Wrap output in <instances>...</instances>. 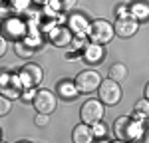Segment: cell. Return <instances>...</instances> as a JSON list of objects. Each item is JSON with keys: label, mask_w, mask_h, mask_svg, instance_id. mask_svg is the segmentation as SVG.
<instances>
[{"label": "cell", "mask_w": 149, "mask_h": 143, "mask_svg": "<svg viewBox=\"0 0 149 143\" xmlns=\"http://www.w3.org/2000/svg\"><path fill=\"white\" fill-rule=\"evenodd\" d=\"M115 36L113 24L103 20V18H95L88 24V30H86V38L90 42H95V44H102V46H107Z\"/></svg>", "instance_id": "1"}, {"label": "cell", "mask_w": 149, "mask_h": 143, "mask_svg": "<svg viewBox=\"0 0 149 143\" xmlns=\"http://www.w3.org/2000/svg\"><path fill=\"white\" fill-rule=\"evenodd\" d=\"M97 97L102 99L103 106H107V107L117 106V103L121 101V97H123V92H121L119 82H115V80H111V78L102 80L100 87H97Z\"/></svg>", "instance_id": "2"}, {"label": "cell", "mask_w": 149, "mask_h": 143, "mask_svg": "<svg viewBox=\"0 0 149 143\" xmlns=\"http://www.w3.org/2000/svg\"><path fill=\"white\" fill-rule=\"evenodd\" d=\"M22 90L24 87L20 83L18 74H12V70H8V68L0 70V94H4L10 99H18Z\"/></svg>", "instance_id": "3"}, {"label": "cell", "mask_w": 149, "mask_h": 143, "mask_svg": "<svg viewBox=\"0 0 149 143\" xmlns=\"http://www.w3.org/2000/svg\"><path fill=\"white\" fill-rule=\"evenodd\" d=\"M18 78H20L22 87H38L44 82V70H42V66H38L34 62H26L18 70Z\"/></svg>", "instance_id": "4"}, {"label": "cell", "mask_w": 149, "mask_h": 143, "mask_svg": "<svg viewBox=\"0 0 149 143\" xmlns=\"http://www.w3.org/2000/svg\"><path fill=\"white\" fill-rule=\"evenodd\" d=\"M103 115H105V106L102 103V99L97 97H92V99H88V101H84V106L80 109V119L84 123H88V125H93V123H97V121H102Z\"/></svg>", "instance_id": "5"}, {"label": "cell", "mask_w": 149, "mask_h": 143, "mask_svg": "<svg viewBox=\"0 0 149 143\" xmlns=\"http://www.w3.org/2000/svg\"><path fill=\"white\" fill-rule=\"evenodd\" d=\"M28 34V22L18 18V16H10L6 20H2V36L6 40H12V42H18L22 40L24 36Z\"/></svg>", "instance_id": "6"}, {"label": "cell", "mask_w": 149, "mask_h": 143, "mask_svg": "<svg viewBox=\"0 0 149 143\" xmlns=\"http://www.w3.org/2000/svg\"><path fill=\"white\" fill-rule=\"evenodd\" d=\"M76 87H78V92L80 94H93V92H97V87H100V83H102V76H100V72L95 70H81L78 76H76Z\"/></svg>", "instance_id": "7"}, {"label": "cell", "mask_w": 149, "mask_h": 143, "mask_svg": "<svg viewBox=\"0 0 149 143\" xmlns=\"http://www.w3.org/2000/svg\"><path fill=\"white\" fill-rule=\"evenodd\" d=\"M32 106L36 107V111L50 115L58 106V94H54L52 90H38L32 99Z\"/></svg>", "instance_id": "8"}, {"label": "cell", "mask_w": 149, "mask_h": 143, "mask_svg": "<svg viewBox=\"0 0 149 143\" xmlns=\"http://www.w3.org/2000/svg\"><path fill=\"white\" fill-rule=\"evenodd\" d=\"M139 26L141 24L127 14V16H121V18L115 20L113 30H115V36H119V38H133L139 32Z\"/></svg>", "instance_id": "9"}, {"label": "cell", "mask_w": 149, "mask_h": 143, "mask_svg": "<svg viewBox=\"0 0 149 143\" xmlns=\"http://www.w3.org/2000/svg\"><path fill=\"white\" fill-rule=\"evenodd\" d=\"M72 30H70L68 26H62V24H56L50 32H48V40L54 44L56 48H66L70 46V42H72Z\"/></svg>", "instance_id": "10"}, {"label": "cell", "mask_w": 149, "mask_h": 143, "mask_svg": "<svg viewBox=\"0 0 149 143\" xmlns=\"http://www.w3.org/2000/svg\"><path fill=\"white\" fill-rule=\"evenodd\" d=\"M103 56H105V50H103L102 44H95V42H86V46L81 50V58L86 64L90 66H95V64H102L103 62Z\"/></svg>", "instance_id": "11"}, {"label": "cell", "mask_w": 149, "mask_h": 143, "mask_svg": "<svg viewBox=\"0 0 149 143\" xmlns=\"http://www.w3.org/2000/svg\"><path fill=\"white\" fill-rule=\"evenodd\" d=\"M88 16L81 14V12H70V16L66 18V26L72 30L74 36H86V30H88Z\"/></svg>", "instance_id": "12"}, {"label": "cell", "mask_w": 149, "mask_h": 143, "mask_svg": "<svg viewBox=\"0 0 149 143\" xmlns=\"http://www.w3.org/2000/svg\"><path fill=\"white\" fill-rule=\"evenodd\" d=\"M56 94L60 95V99L72 101V99H76V97L80 95V92H78L74 80H62V82L56 83Z\"/></svg>", "instance_id": "13"}, {"label": "cell", "mask_w": 149, "mask_h": 143, "mask_svg": "<svg viewBox=\"0 0 149 143\" xmlns=\"http://www.w3.org/2000/svg\"><path fill=\"white\" fill-rule=\"evenodd\" d=\"M129 16L135 18L139 24L149 20V2L147 0H133L129 4Z\"/></svg>", "instance_id": "14"}, {"label": "cell", "mask_w": 149, "mask_h": 143, "mask_svg": "<svg viewBox=\"0 0 149 143\" xmlns=\"http://www.w3.org/2000/svg\"><path fill=\"white\" fill-rule=\"evenodd\" d=\"M129 133H131V117H121L115 119L113 123V135L117 141H129Z\"/></svg>", "instance_id": "15"}, {"label": "cell", "mask_w": 149, "mask_h": 143, "mask_svg": "<svg viewBox=\"0 0 149 143\" xmlns=\"http://www.w3.org/2000/svg\"><path fill=\"white\" fill-rule=\"evenodd\" d=\"M95 137H93V131H92V125L88 123H78L74 129H72V141L74 143H92Z\"/></svg>", "instance_id": "16"}, {"label": "cell", "mask_w": 149, "mask_h": 143, "mask_svg": "<svg viewBox=\"0 0 149 143\" xmlns=\"http://www.w3.org/2000/svg\"><path fill=\"white\" fill-rule=\"evenodd\" d=\"M131 119H139V121H145L149 119V99L147 97H143V99H139L135 107H133V113H131Z\"/></svg>", "instance_id": "17"}, {"label": "cell", "mask_w": 149, "mask_h": 143, "mask_svg": "<svg viewBox=\"0 0 149 143\" xmlns=\"http://www.w3.org/2000/svg\"><path fill=\"white\" fill-rule=\"evenodd\" d=\"M127 74H129V70H127V66L123 64V62H115L113 66L109 68V74H107V78H111V80H115V82H123L127 78Z\"/></svg>", "instance_id": "18"}, {"label": "cell", "mask_w": 149, "mask_h": 143, "mask_svg": "<svg viewBox=\"0 0 149 143\" xmlns=\"http://www.w3.org/2000/svg\"><path fill=\"white\" fill-rule=\"evenodd\" d=\"M14 52H16L18 58H32L36 48H32L28 42H24V40H18V42H14Z\"/></svg>", "instance_id": "19"}, {"label": "cell", "mask_w": 149, "mask_h": 143, "mask_svg": "<svg viewBox=\"0 0 149 143\" xmlns=\"http://www.w3.org/2000/svg\"><path fill=\"white\" fill-rule=\"evenodd\" d=\"M10 111H12V99L6 97L4 94H0V117L8 115Z\"/></svg>", "instance_id": "20"}, {"label": "cell", "mask_w": 149, "mask_h": 143, "mask_svg": "<svg viewBox=\"0 0 149 143\" xmlns=\"http://www.w3.org/2000/svg\"><path fill=\"white\" fill-rule=\"evenodd\" d=\"M92 131H93V137H95V139H105V135H107V127H105V125H103L102 121H97V123H93L92 125Z\"/></svg>", "instance_id": "21"}, {"label": "cell", "mask_w": 149, "mask_h": 143, "mask_svg": "<svg viewBox=\"0 0 149 143\" xmlns=\"http://www.w3.org/2000/svg\"><path fill=\"white\" fill-rule=\"evenodd\" d=\"M30 2H32V0H10L12 8L18 10V12H26L28 8H30Z\"/></svg>", "instance_id": "22"}, {"label": "cell", "mask_w": 149, "mask_h": 143, "mask_svg": "<svg viewBox=\"0 0 149 143\" xmlns=\"http://www.w3.org/2000/svg\"><path fill=\"white\" fill-rule=\"evenodd\" d=\"M14 8H12V4H4V2H0V20H6V18H10Z\"/></svg>", "instance_id": "23"}, {"label": "cell", "mask_w": 149, "mask_h": 143, "mask_svg": "<svg viewBox=\"0 0 149 143\" xmlns=\"http://www.w3.org/2000/svg\"><path fill=\"white\" fill-rule=\"evenodd\" d=\"M36 87H24L22 90V94H20V99H24V101H32L34 99V95H36Z\"/></svg>", "instance_id": "24"}, {"label": "cell", "mask_w": 149, "mask_h": 143, "mask_svg": "<svg viewBox=\"0 0 149 143\" xmlns=\"http://www.w3.org/2000/svg\"><path fill=\"white\" fill-rule=\"evenodd\" d=\"M34 121H36V125H38V127H46L48 121H50V115H48V113H40V111H38Z\"/></svg>", "instance_id": "25"}, {"label": "cell", "mask_w": 149, "mask_h": 143, "mask_svg": "<svg viewBox=\"0 0 149 143\" xmlns=\"http://www.w3.org/2000/svg\"><path fill=\"white\" fill-rule=\"evenodd\" d=\"M76 4H78V0H60V8L62 12H70L76 8Z\"/></svg>", "instance_id": "26"}, {"label": "cell", "mask_w": 149, "mask_h": 143, "mask_svg": "<svg viewBox=\"0 0 149 143\" xmlns=\"http://www.w3.org/2000/svg\"><path fill=\"white\" fill-rule=\"evenodd\" d=\"M113 12H115V18H121V16H127V14H129V4H117Z\"/></svg>", "instance_id": "27"}, {"label": "cell", "mask_w": 149, "mask_h": 143, "mask_svg": "<svg viewBox=\"0 0 149 143\" xmlns=\"http://www.w3.org/2000/svg\"><path fill=\"white\" fill-rule=\"evenodd\" d=\"M6 52H8V40H6L4 36L0 34V58H2Z\"/></svg>", "instance_id": "28"}, {"label": "cell", "mask_w": 149, "mask_h": 143, "mask_svg": "<svg viewBox=\"0 0 149 143\" xmlns=\"http://www.w3.org/2000/svg\"><path fill=\"white\" fill-rule=\"evenodd\" d=\"M32 2H34V4H38V6H46L50 0H32Z\"/></svg>", "instance_id": "29"}, {"label": "cell", "mask_w": 149, "mask_h": 143, "mask_svg": "<svg viewBox=\"0 0 149 143\" xmlns=\"http://www.w3.org/2000/svg\"><path fill=\"white\" fill-rule=\"evenodd\" d=\"M143 141H147V143H149V125L145 127V133H143Z\"/></svg>", "instance_id": "30"}, {"label": "cell", "mask_w": 149, "mask_h": 143, "mask_svg": "<svg viewBox=\"0 0 149 143\" xmlns=\"http://www.w3.org/2000/svg\"><path fill=\"white\" fill-rule=\"evenodd\" d=\"M145 97L149 99V82H147V85H145Z\"/></svg>", "instance_id": "31"}, {"label": "cell", "mask_w": 149, "mask_h": 143, "mask_svg": "<svg viewBox=\"0 0 149 143\" xmlns=\"http://www.w3.org/2000/svg\"><path fill=\"white\" fill-rule=\"evenodd\" d=\"M0 32H2V20H0Z\"/></svg>", "instance_id": "32"}, {"label": "cell", "mask_w": 149, "mask_h": 143, "mask_svg": "<svg viewBox=\"0 0 149 143\" xmlns=\"http://www.w3.org/2000/svg\"><path fill=\"white\" fill-rule=\"evenodd\" d=\"M0 139H2V129H0Z\"/></svg>", "instance_id": "33"}, {"label": "cell", "mask_w": 149, "mask_h": 143, "mask_svg": "<svg viewBox=\"0 0 149 143\" xmlns=\"http://www.w3.org/2000/svg\"><path fill=\"white\" fill-rule=\"evenodd\" d=\"M0 2H2V0H0Z\"/></svg>", "instance_id": "34"}]
</instances>
